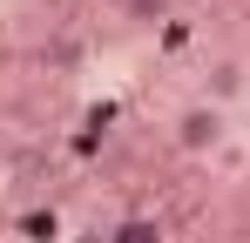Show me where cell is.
<instances>
[{
  "label": "cell",
  "instance_id": "cell-1",
  "mask_svg": "<svg viewBox=\"0 0 250 243\" xmlns=\"http://www.w3.org/2000/svg\"><path fill=\"white\" fill-rule=\"evenodd\" d=\"M176 142H183L189 156L216 149V142H223V115H216V108H203V101H196V108H183V115H176Z\"/></svg>",
  "mask_w": 250,
  "mask_h": 243
},
{
  "label": "cell",
  "instance_id": "cell-3",
  "mask_svg": "<svg viewBox=\"0 0 250 243\" xmlns=\"http://www.w3.org/2000/svg\"><path fill=\"white\" fill-rule=\"evenodd\" d=\"M88 243H108V237H88Z\"/></svg>",
  "mask_w": 250,
  "mask_h": 243
},
{
  "label": "cell",
  "instance_id": "cell-2",
  "mask_svg": "<svg viewBox=\"0 0 250 243\" xmlns=\"http://www.w3.org/2000/svg\"><path fill=\"white\" fill-rule=\"evenodd\" d=\"M108 243H163V223H156V216H122V223L108 230Z\"/></svg>",
  "mask_w": 250,
  "mask_h": 243
}]
</instances>
